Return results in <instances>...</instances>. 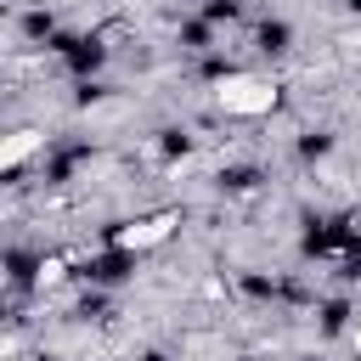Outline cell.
I'll return each instance as SVG.
<instances>
[{
    "mask_svg": "<svg viewBox=\"0 0 361 361\" xmlns=\"http://www.w3.org/2000/svg\"><path fill=\"white\" fill-rule=\"evenodd\" d=\"M214 102H220L231 118H259V113L276 107V85L259 79V73H226V79L214 85Z\"/></svg>",
    "mask_w": 361,
    "mask_h": 361,
    "instance_id": "6da1fadb",
    "label": "cell"
},
{
    "mask_svg": "<svg viewBox=\"0 0 361 361\" xmlns=\"http://www.w3.org/2000/svg\"><path fill=\"white\" fill-rule=\"evenodd\" d=\"M45 147V130H11L6 141H0V169L11 175V169H23V158H34Z\"/></svg>",
    "mask_w": 361,
    "mask_h": 361,
    "instance_id": "7a4b0ae2",
    "label": "cell"
},
{
    "mask_svg": "<svg viewBox=\"0 0 361 361\" xmlns=\"http://www.w3.org/2000/svg\"><path fill=\"white\" fill-rule=\"evenodd\" d=\"M169 226H175L169 214L141 220V226H124V231H118V248H147V243H164V237H169Z\"/></svg>",
    "mask_w": 361,
    "mask_h": 361,
    "instance_id": "3957f363",
    "label": "cell"
},
{
    "mask_svg": "<svg viewBox=\"0 0 361 361\" xmlns=\"http://www.w3.org/2000/svg\"><path fill=\"white\" fill-rule=\"evenodd\" d=\"M350 344H355V355H361V316H355V327H350Z\"/></svg>",
    "mask_w": 361,
    "mask_h": 361,
    "instance_id": "277c9868",
    "label": "cell"
},
{
    "mask_svg": "<svg viewBox=\"0 0 361 361\" xmlns=\"http://www.w3.org/2000/svg\"><path fill=\"white\" fill-rule=\"evenodd\" d=\"M355 231H361V214H355Z\"/></svg>",
    "mask_w": 361,
    "mask_h": 361,
    "instance_id": "5b68a950",
    "label": "cell"
}]
</instances>
